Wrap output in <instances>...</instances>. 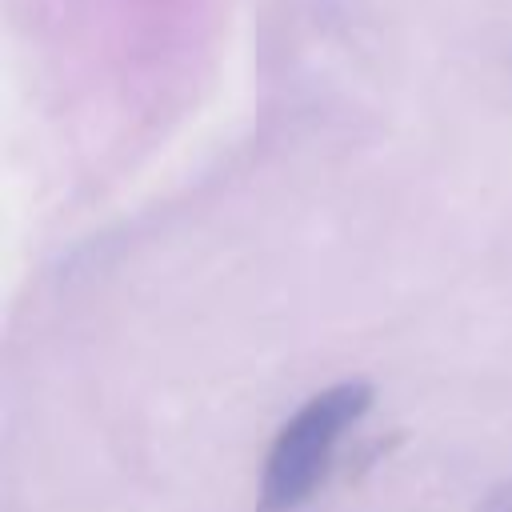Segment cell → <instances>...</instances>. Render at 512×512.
<instances>
[{"mask_svg": "<svg viewBox=\"0 0 512 512\" xmlns=\"http://www.w3.org/2000/svg\"><path fill=\"white\" fill-rule=\"evenodd\" d=\"M368 380H340L316 392L272 440L260 476V512H296L320 488L340 436L372 408Z\"/></svg>", "mask_w": 512, "mask_h": 512, "instance_id": "1", "label": "cell"}, {"mask_svg": "<svg viewBox=\"0 0 512 512\" xmlns=\"http://www.w3.org/2000/svg\"><path fill=\"white\" fill-rule=\"evenodd\" d=\"M476 512H512V480L492 484V488L484 492V500H480Z\"/></svg>", "mask_w": 512, "mask_h": 512, "instance_id": "2", "label": "cell"}]
</instances>
